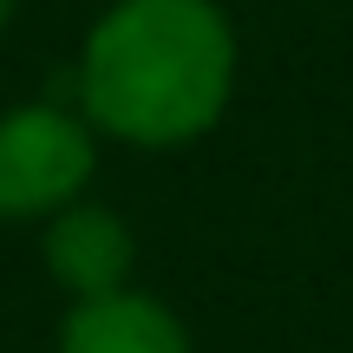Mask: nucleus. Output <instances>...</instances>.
Instances as JSON below:
<instances>
[{
    "label": "nucleus",
    "instance_id": "4",
    "mask_svg": "<svg viewBox=\"0 0 353 353\" xmlns=\"http://www.w3.org/2000/svg\"><path fill=\"white\" fill-rule=\"evenodd\" d=\"M52 353H190V327L157 294L112 288L92 301H65Z\"/></svg>",
    "mask_w": 353,
    "mask_h": 353
},
{
    "label": "nucleus",
    "instance_id": "5",
    "mask_svg": "<svg viewBox=\"0 0 353 353\" xmlns=\"http://www.w3.org/2000/svg\"><path fill=\"white\" fill-rule=\"evenodd\" d=\"M7 20H13V0H0V26H7Z\"/></svg>",
    "mask_w": 353,
    "mask_h": 353
},
{
    "label": "nucleus",
    "instance_id": "3",
    "mask_svg": "<svg viewBox=\"0 0 353 353\" xmlns=\"http://www.w3.org/2000/svg\"><path fill=\"white\" fill-rule=\"evenodd\" d=\"M39 262H46V281L65 301H92V294L131 288L138 242H131V223L118 210L79 196V203H65L59 216L39 223Z\"/></svg>",
    "mask_w": 353,
    "mask_h": 353
},
{
    "label": "nucleus",
    "instance_id": "1",
    "mask_svg": "<svg viewBox=\"0 0 353 353\" xmlns=\"http://www.w3.org/2000/svg\"><path fill=\"white\" fill-rule=\"evenodd\" d=\"M242 46L216 0H112L72 65V105L99 138L183 151L223 125Z\"/></svg>",
    "mask_w": 353,
    "mask_h": 353
},
{
    "label": "nucleus",
    "instance_id": "2",
    "mask_svg": "<svg viewBox=\"0 0 353 353\" xmlns=\"http://www.w3.org/2000/svg\"><path fill=\"white\" fill-rule=\"evenodd\" d=\"M99 176V131L79 105L26 99L0 112V223H46Z\"/></svg>",
    "mask_w": 353,
    "mask_h": 353
}]
</instances>
